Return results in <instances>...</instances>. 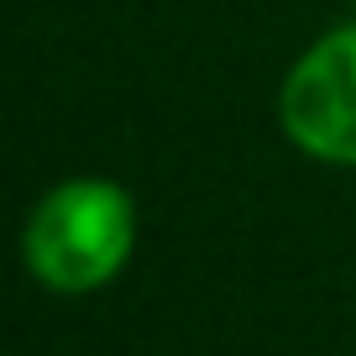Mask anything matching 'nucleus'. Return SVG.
<instances>
[{
    "label": "nucleus",
    "mask_w": 356,
    "mask_h": 356,
    "mask_svg": "<svg viewBox=\"0 0 356 356\" xmlns=\"http://www.w3.org/2000/svg\"><path fill=\"white\" fill-rule=\"evenodd\" d=\"M351 11H356V0H351Z\"/></svg>",
    "instance_id": "nucleus-3"
},
{
    "label": "nucleus",
    "mask_w": 356,
    "mask_h": 356,
    "mask_svg": "<svg viewBox=\"0 0 356 356\" xmlns=\"http://www.w3.org/2000/svg\"><path fill=\"white\" fill-rule=\"evenodd\" d=\"M136 252V204L115 178H63L22 225V262L53 293H95Z\"/></svg>",
    "instance_id": "nucleus-1"
},
{
    "label": "nucleus",
    "mask_w": 356,
    "mask_h": 356,
    "mask_svg": "<svg viewBox=\"0 0 356 356\" xmlns=\"http://www.w3.org/2000/svg\"><path fill=\"white\" fill-rule=\"evenodd\" d=\"M278 126L304 157L356 168V22L314 37L278 89Z\"/></svg>",
    "instance_id": "nucleus-2"
}]
</instances>
